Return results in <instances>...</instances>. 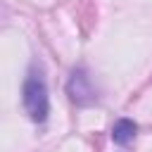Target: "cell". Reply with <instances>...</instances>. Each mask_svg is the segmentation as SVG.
<instances>
[{
  "mask_svg": "<svg viewBox=\"0 0 152 152\" xmlns=\"http://www.w3.org/2000/svg\"><path fill=\"white\" fill-rule=\"evenodd\" d=\"M66 93H69L71 102L78 104V107H88V104H93L97 100V90L93 86V78L83 66L71 71V76L66 81Z\"/></svg>",
  "mask_w": 152,
  "mask_h": 152,
  "instance_id": "2",
  "label": "cell"
},
{
  "mask_svg": "<svg viewBox=\"0 0 152 152\" xmlns=\"http://www.w3.org/2000/svg\"><path fill=\"white\" fill-rule=\"evenodd\" d=\"M135 133H138V126H135V121H131V119H119V121L112 126V140H114L116 145H128V142L135 138Z\"/></svg>",
  "mask_w": 152,
  "mask_h": 152,
  "instance_id": "3",
  "label": "cell"
},
{
  "mask_svg": "<svg viewBox=\"0 0 152 152\" xmlns=\"http://www.w3.org/2000/svg\"><path fill=\"white\" fill-rule=\"evenodd\" d=\"M21 102L26 114L31 116V121L43 124L50 114V97H48V83H45V74L38 64H31L26 81L21 86Z\"/></svg>",
  "mask_w": 152,
  "mask_h": 152,
  "instance_id": "1",
  "label": "cell"
}]
</instances>
